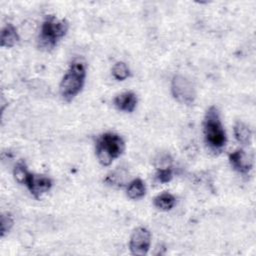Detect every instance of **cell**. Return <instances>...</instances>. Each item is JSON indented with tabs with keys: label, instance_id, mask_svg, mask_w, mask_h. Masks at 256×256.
I'll return each instance as SVG.
<instances>
[{
	"label": "cell",
	"instance_id": "cell-1",
	"mask_svg": "<svg viewBox=\"0 0 256 256\" xmlns=\"http://www.w3.org/2000/svg\"><path fill=\"white\" fill-rule=\"evenodd\" d=\"M204 141L208 149L213 153H220L226 146L227 135L222 124L219 109L210 106L203 119Z\"/></svg>",
	"mask_w": 256,
	"mask_h": 256
},
{
	"label": "cell",
	"instance_id": "cell-2",
	"mask_svg": "<svg viewBox=\"0 0 256 256\" xmlns=\"http://www.w3.org/2000/svg\"><path fill=\"white\" fill-rule=\"evenodd\" d=\"M86 64L81 59H74L61 79L59 92L62 99L71 102L83 89L86 79Z\"/></svg>",
	"mask_w": 256,
	"mask_h": 256
},
{
	"label": "cell",
	"instance_id": "cell-3",
	"mask_svg": "<svg viewBox=\"0 0 256 256\" xmlns=\"http://www.w3.org/2000/svg\"><path fill=\"white\" fill-rule=\"evenodd\" d=\"M69 22L62 18L59 19L54 15H47L41 24L37 44L39 49L50 51L54 49L58 42L67 34Z\"/></svg>",
	"mask_w": 256,
	"mask_h": 256
},
{
	"label": "cell",
	"instance_id": "cell-4",
	"mask_svg": "<svg viewBox=\"0 0 256 256\" xmlns=\"http://www.w3.org/2000/svg\"><path fill=\"white\" fill-rule=\"evenodd\" d=\"M125 150V141L121 135L114 132L101 134L95 143V154L98 162L103 166H109L119 158Z\"/></svg>",
	"mask_w": 256,
	"mask_h": 256
},
{
	"label": "cell",
	"instance_id": "cell-5",
	"mask_svg": "<svg viewBox=\"0 0 256 256\" xmlns=\"http://www.w3.org/2000/svg\"><path fill=\"white\" fill-rule=\"evenodd\" d=\"M171 94L180 104L190 106L196 99V91L193 83L181 74H175L171 80Z\"/></svg>",
	"mask_w": 256,
	"mask_h": 256
},
{
	"label": "cell",
	"instance_id": "cell-6",
	"mask_svg": "<svg viewBox=\"0 0 256 256\" xmlns=\"http://www.w3.org/2000/svg\"><path fill=\"white\" fill-rule=\"evenodd\" d=\"M151 245V232L143 226L135 228L130 236L129 249L135 256H144L148 253Z\"/></svg>",
	"mask_w": 256,
	"mask_h": 256
},
{
	"label": "cell",
	"instance_id": "cell-7",
	"mask_svg": "<svg viewBox=\"0 0 256 256\" xmlns=\"http://www.w3.org/2000/svg\"><path fill=\"white\" fill-rule=\"evenodd\" d=\"M228 159L231 167L240 174L246 175L253 169V156L242 148L231 152L228 156Z\"/></svg>",
	"mask_w": 256,
	"mask_h": 256
},
{
	"label": "cell",
	"instance_id": "cell-8",
	"mask_svg": "<svg viewBox=\"0 0 256 256\" xmlns=\"http://www.w3.org/2000/svg\"><path fill=\"white\" fill-rule=\"evenodd\" d=\"M53 181L50 177L45 175H39L30 173L25 186L29 192L36 198L40 199L44 194H46L52 188Z\"/></svg>",
	"mask_w": 256,
	"mask_h": 256
},
{
	"label": "cell",
	"instance_id": "cell-9",
	"mask_svg": "<svg viewBox=\"0 0 256 256\" xmlns=\"http://www.w3.org/2000/svg\"><path fill=\"white\" fill-rule=\"evenodd\" d=\"M138 103L137 95L132 91H126L121 94H118L114 100L113 104L114 106L122 112L125 113H132Z\"/></svg>",
	"mask_w": 256,
	"mask_h": 256
},
{
	"label": "cell",
	"instance_id": "cell-10",
	"mask_svg": "<svg viewBox=\"0 0 256 256\" xmlns=\"http://www.w3.org/2000/svg\"><path fill=\"white\" fill-rule=\"evenodd\" d=\"M19 34L12 23H7L1 30L0 45L4 48L14 47L19 42Z\"/></svg>",
	"mask_w": 256,
	"mask_h": 256
},
{
	"label": "cell",
	"instance_id": "cell-11",
	"mask_svg": "<svg viewBox=\"0 0 256 256\" xmlns=\"http://www.w3.org/2000/svg\"><path fill=\"white\" fill-rule=\"evenodd\" d=\"M233 133L236 141L242 146H248L252 140V130L243 121H237L233 126Z\"/></svg>",
	"mask_w": 256,
	"mask_h": 256
},
{
	"label": "cell",
	"instance_id": "cell-12",
	"mask_svg": "<svg viewBox=\"0 0 256 256\" xmlns=\"http://www.w3.org/2000/svg\"><path fill=\"white\" fill-rule=\"evenodd\" d=\"M126 194L132 200H139L146 194L145 182L140 178L131 180L126 187Z\"/></svg>",
	"mask_w": 256,
	"mask_h": 256
},
{
	"label": "cell",
	"instance_id": "cell-13",
	"mask_svg": "<svg viewBox=\"0 0 256 256\" xmlns=\"http://www.w3.org/2000/svg\"><path fill=\"white\" fill-rule=\"evenodd\" d=\"M153 204L157 209L161 211H169L174 208L176 204V198L169 192H163L154 198Z\"/></svg>",
	"mask_w": 256,
	"mask_h": 256
},
{
	"label": "cell",
	"instance_id": "cell-14",
	"mask_svg": "<svg viewBox=\"0 0 256 256\" xmlns=\"http://www.w3.org/2000/svg\"><path fill=\"white\" fill-rule=\"evenodd\" d=\"M112 75L117 81H124L130 76V68L125 62L118 61L112 67Z\"/></svg>",
	"mask_w": 256,
	"mask_h": 256
},
{
	"label": "cell",
	"instance_id": "cell-15",
	"mask_svg": "<svg viewBox=\"0 0 256 256\" xmlns=\"http://www.w3.org/2000/svg\"><path fill=\"white\" fill-rule=\"evenodd\" d=\"M31 172H29L26 164L24 162H18L13 169V176L16 182L21 185H25L27 179Z\"/></svg>",
	"mask_w": 256,
	"mask_h": 256
},
{
	"label": "cell",
	"instance_id": "cell-16",
	"mask_svg": "<svg viewBox=\"0 0 256 256\" xmlns=\"http://www.w3.org/2000/svg\"><path fill=\"white\" fill-rule=\"evenodd\" d=\"M14 224L13 217L10 213H2L0 217V235L4 237L6 234L10 232Z\"/></svg>",
	"mask_w": 256,
	"mask_h": 256
},
{
	"label": "cell",
	"instance_id": "cell-17",
	"mask_svg": "<svg viewBox=\"0 0 256 256\" xmlns=\"http://www.w3.org/2000/svg\"><path fill=\"white\" fill-rule=\"evenodd\" d=\"M172 178H173V170L170 166L157 168V171L155 174V179L159 183H162V184L168 183L172 180Z\"/></svg>",
	"mask_w": 256,
	"mask_h": 256
}]
</instances>
